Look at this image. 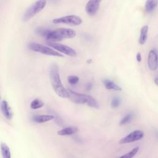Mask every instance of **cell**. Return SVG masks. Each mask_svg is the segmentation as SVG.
I'll use <instances>...</instances> for the list:
<instances>
[{
    "mask_svg": "<svg viewBox=\"0 0 158 158\" xmlns=\"http://www.w3.org/2000/svg\"><path fill=\"white\" fill-rule=\"evenodd\" d=\"M148 65L152 71L157 70L158 67V51L156 49H152L148 54Z\"/></svg>",
    "mask_w": 158,
    "mask_h": 158,
    "instance_id": "10",
    "label": "cell"
},
{
    "mask_svg": "<svg viewBox=\"0 0 158 158\" xmlns=\"http://www.w3.org/2000/svg\"><path fill=\"white\" fill-rule=\"evenodd\" d=\"M91 62H92V60H91V59H90V60H89H89H87V63H89V64H90V63H91Z\"/></svg>",
    "mask_w": 158,
    "mask_h": 158,
    "instance_id": "27",
    "label": "cell"
},
{
    "mask_svg": "<svg viewBox=\"0 0 158 158\" xmlns=\"http://www.w3.org/2000/svg\"><path fill=\"white\" fill-rule=\"evenodd\" d=\"M136 58H137V60L138 62H140L142 61V55H141L140 52L137 53Z\"/></svg>",
    "mask_w": 158,
    "mask_h": 158,
    "instance_id": "25",
    "label": "cell"
},
{
    "mask_svg": "<svg viewBox=\"0 0 158 158\" xmlns=\"http://www.w3.org/2000/svg\"><path fill=\"white\" fill-rule=\"evenodd\" d=\"M0 100H1V95H0Z\"/></svg>",
    "mask_w": 158,
    "mask_h": 158,
    "instance_id": "29",
    "label": "cell"
},
{
    "mask_svg": "<svg viewBox=\"0 0 158 158\" xmlns=\"http://www.w3.org/2000/svg\"><path fill=\"white\" fill-rule=\"evenodd\" d=\"M103 84L105 88L108 90H114L116 91H121L122 90V88L114 83L113 81H111L110 79H105L103 80Z\"/></svg>",
    "mask_w": 158,
    "mask_h": 158,
    "instance_id": "15",
    "label": "cell"
},
{
    "mask_svg": "<svg viewBox=\"0 0 158 158\" xmlns=\"http://www.w3.org/2000/svg\"><path fill=\"white\" fill-rule=\"evenodd\" d=\"M52 23L55 24H67L72 26H78L82 23V19L78 15H70L53 19Z\"/></svg>",
    "mask_w": 158,
    "mask_h": 158,
    "instance_id": "6",
    "label": "cell"
},
{
    "mask_svg": "<svg viewBox=\"0 0 158 158\" xmlns=\"http://www.w3.org/2000/svg\"><path fill=\"white\" fill-rule=\"evenodd\" d=\"M158 0H147L145 3V10L148 13L152 12L158 6Z\"/></svg>",
    "mask_w": 158,
    "mask_h": 158,
    "instance_id": "16",
    "label": "cell"
},
{
    "mask_svg": "<svg viewBox=\"0 0 158 158\" xmlns=\"http://www.w3.org/2000/svg\"><path fill=\"white\" fill-rule=\"evenodd\" d=\"M44 103L41 100L36 98L31 102L30 104V108L33 110H37L44 106Z\"/></svg>",
    "mask_w": 158,
    "mask_h": 158,
    "instance_id": "18",
    "label": "cell"
},
{
    "mask_svg": "<svg viewBox=\"0 0 158 158\" xmlns=\"http://www.w3.org/2000/svg\"><path fill=\"white\" fill-rule=\"evenodd\" d=\"M1 152L2 157L4 158H11V153L9 147L5 143H1L0 145Z\"/></svg>",
    "mask_w": 158,
    "mask_h": 158,
    "instance_id": "17",
    "label": "cell"
},
{
    "mask_svg": "<svg viewBox=\"0 0 158 158\" xmlns=\"http://www.w3.org/2000/svg\"><path fill=\"white\" fill-rule=\"evenodd\" d=\"M54 117L55 116L51 114L36 115L32 118V120L36 123H44L54 119Z\"/></svg>",
    "mask_w": 158,
    "mask_h": 158,
    "instance_id": "13",
    "label": "cell"
},
{
    "mask_svg": "<svg viewBox=\"0 0 158 158\" xmlns=\"http://www.w3.org/2000/svg\"><path fill=\"white\" fill-rule=\"evenodd\" d=\"M0 109L3 116L7 119H11L13 117V113L11 111L10 107L7 101L2 100L0 103Z\"/></svg>",
    "mask_w": 158,
    "mask_h": 158,
    "instance_id": "11",
    "label": "cell"
},
{
    "mask_svg": "<svg viewBox=\"0 0 158 158\" xmlns=\"http://www.w3.org/2000/svg\"><path fill=\"white\" fill-rule=\"evenodd\" d=\"M47 43L49 47L52 48L56 51L60 52L63 54H65V55H67L68 56L72 57H75L77 56V51L74 49H73L72 48H71L69 46L60 44L58 43L47 42Z\"/></svg>",
    "mask_w": 158,
    "mask_h": 158,
    "instance_id": "7",
    "label": "cell"
},
{
    "mask_svg": "<svg viewBox=\"0 0 158 158\" xmlns=\"http://www.w3.org/2000/svg\"><path fill=\"white\" fill-rule=\"evenodd\" d=\"M77 36L74 30L68 28H60L54 30H51L47 35L46 40L47 42L58 43L64 39L73 38Z\"/></svg>",
    "mask_w": 158,
    "mask_h": 158,
    "instance_id": "2",
    "label": "cell"
},
{
    "mask_svg": "<svg viewBox=\"0 0 158 158\" xmlns=\"http://www.w3.org/2000/svg\"><path fill=\"white\" fill-rule=\"evenodd\" d=\"M67 90L69 94V98L73 102L77 104H86L90 107L99 108L98 102L91 95L78 93L71 89H67Z\"/></svg>",
    "mask_w": 158,
    "mask_h": 158,
    "instance_id": "3",
    "label": "cell"
},
{
    "mask_svg": "<svg viewBox=\"0 0 158 158\" xmlns=\"http://www.w3.org/2000/svg\"><path fill=\"white\" fill-rule=\"evenodd\" d=\"M46 4L47 0H37L27 9L23 15V20L25 22L31 19L41 12L46 7Z\"/></svg>",
    "mask_w": 158,
    "mask_h": 158,
    "instance_id": "5",
    "label": "cell"
},
{
    "mask_svg": "<svg viewBox=\"0 0 158 158\" xmlns=\"http://www.w3.org/2000/svg\"><path fill=\"white\" fill-rule=\"evenodd\" d=\"M28 48L30 50L33 52H38L46 56L60 57H63L64 56L63 54H61L60 52L56 51V50H54L51 47L44 46L43 44L36 43H29L28 45Z\"/></svg>",
    "mask_w": 158,
    "mask_h": 158,
    "instance_id": "4",
    "label": "cell"
},
{
    "mask_svg": "<svg viewBox=\"0 0 158 158\" xmlns=\"http://www.w3.org/2000/svg\"><path fill=\"white\" fill-rule=\"evenodd\" d=\"M68 82L71 85H75L77 84L78 82H79V77H78L77 76H74V75H70L69 76L68 78Z\"/></svg>",
    "mask_w": 158,
    "mask_h": 158,
    "instance_id": "23",
    "label": "cell"
},
{
    "mask_svg": "<svg viewBox=\"0 0 158 158\" xmlns=\"http://www.w3.org/2000/svg\"><path fill=\"white\" fill-rule=\"evenodd\" d=\"M49 78L52 88L56 94L64 98H69V94L60 79L59 67L56 64H52L49 68Z\"/></svg>",
    "mask_w": 158,
    "mask_h": 158,
    "instance_id": "1",
    "label": "cell"
},
{
    "mask_svg": "<svg viewBox=\"0 0 158 158\" xmlns=\"http://www.w3.org/2000/svg\"><path fill=\"white\" fill-rule=\"evenodd\" d=\"M78 131H79L78 128L76 126H69V127H64V129L58 131L57 134L61 136L72 135L78 132Z\"/></svg>",
    "mask_w": 158,
    "mask_h": 158,
    "instance_id": "12",
    "label": "cell"
},
{
    "mask_svg": "<svg viewBox=\"0 0 158 158\" xmlns=\"http://www.w3.org/2000/svg\"><path fill=\"white\" fill-rule=\"evenodd\" d=\"M102 1V0H89L85 7L86 13L90 16L95 15L99 9Z\"/></svg>",
    "mask_w": 158,
    "mask_h": 158,
    "instance_id": "9",
    "label": "cell"
},
{
    "mask_svg": "<svg viewBox=\"0 0 158 158\" xmlns=\"http://www.w3.org/2000/svg\"><path fill=\"white\" fill-rule=\"evenodd\" d=\"M133 118H134V116L132 113H129V114H126L120 121L119 125L120 126H124V125H126L127 124H129L132 121V120L133 119Z\"/></svg>",
    "mask_w": 158,
    "mask_h": 158,
    "instance_id": "19",
    "label": "cell"
},
{
    "mask_svg": "<svg viewBox=\"0 0 158 158\" xmlns=\"http://www.w3.org/2000/svg\"><path fill=\"white\" fill-rule=\"evenodd\" d=\"M121 98L118 97H115L112 99L111 101V106L113 108H116L118 107L119 106V105H121Z\"/></svg>",
    "mask_w": 158,
    "mask_h": 158,
    "instance_id": "22",
    "label": "cell"
},
{
    "mask_svg": "<svg viewBox=\"0 0 158 158\" xmlns=\"http://www.w3.org/2000/svg\"><path fill=\"white\" fill-rule=\"evenodd\" d=\"M139 151V147H135L130 151L128 153L121 156L120 158H132L134 157Z\"/></svg>",
    "mask_w": 158,
    "mask_h": 158,
    "instance_id": "21",
    "label": "cell"
},
{
    "mask_svg": "<svg viewBox=\"0 0 158 158\" xmlns=\"http://www.w3.org/2000/svg\"><path fill=\"white\" fill-rule=\"evenodd\" d=\"M50 31H51V30L44 28H42V27H40V28H38L36 29L35 32L37 35H40V36L46 38Z\"/></svg>",
    "mask_w": 158,
    "mask_h": 158,
    "instance_id": "20",
    "label": "cell"
},
{
    "mask_svg": "<svg viewBox=\"0 0 158 158\" xmlns=\"http://www.w3.org/2000/svg\"><path fill=\"white\" fill-rule=\"evenodd\" d=\"M144 137V132L140 130H135L119 141V144H127L142 139Z\"/></svg>",
    "mask_w": 158,
    "mask_h": 158,
    "instance_id": "8",
    "label": "cell"
},
{
    "mask_svg": "<svg viewBox=\"0 0 158 158\" xmlns=\"http://www.w3.org/2000/svg\"><path fill=\"white\" fill-rule=\"evenodd\" d=\"M92 87H93V84L91 82H89L86 85V87H85V89H86V90L89 91V90H90L92 89Z\"/></svg>",
    "mask_w": 158,
    "mask_h": 158,
    "instance_id": "24",
    "label": "cell"
},
{
    "mask_svg": "<svg viewBox=\"0 0 158 158\" xmlns=\"http://www.w3.org/2000/svg\"><path fill=\"white\" fill-rule=\"evenodd\" d=\"M155 84L156 85H158V78H156L155 79Z\"/></svg>",
    "mask_w": 158,
    "mask_h": 158,
    "instance_id": "26",
    "label": "cell"
},
{
    "mask_svg": "<svg viewBox=\"0 0 158 158\" xmlns=\"http://www.w3.org/2000/svg\"><path fill=\"white\" fill-rule=\"evenodd\" d=\"M148 26H143L140 30V35L139 38V44L140 45H143L146 43L148 39Z\"/></svg>",
    "mask_w": 158,
    "mask_h": 158,
    "instance_id": "14",
    "label": "cell"
},
{
    "mask_svg": "<svg viewBox=\"0 0 158 158\" xmlns=\"http://www.w3.org/2000/svg\"><path fill=\"white\" fill-rule=\"evenodd\" d=\"M51 1H53V2H56V1H57V0H51Z\"/></svg>",
    "mask_w": 158,
    "mask_h": 158,
    "instance_id": "28",
    "label": "cell"
}]
</instances>
